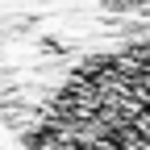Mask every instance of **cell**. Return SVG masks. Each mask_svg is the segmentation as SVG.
<instances>
[{
    "instance_id": "6da1fadb",
    "label": "cell",
    "mask_w": 150,
    "mask_h": 150,
    "mask_svg": "<svg viewBox=\"0 0 150 150\" xmlns=\"http://www.w3.org/2000/svg\"><path fill=\"white\" fill-rule=\"evenodd\" d=\"M13 150H150V33L88 59Z\"/></svg>"
}]
</instances>
